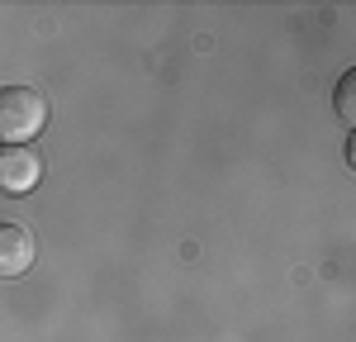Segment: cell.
<instances>
[{"instance_id": "1", "label": "cell", "mask_w": 356, "mask_h": 342, "mask_svg": "<svg viewBox=\"0 0 356 342\" xmlns=\"http://www.w3.org/2000/svg\"><path fill=\"white\" fill-rule=\"evenodd\" d=\"M48 124V100L33 86H5L0 90V138L5 147H29Z\"/></svg>"}, {"instance_id": "2", "label": "cell", "mask_w": 356, "mask_h": 342, "mask_svg": "<svg viewBox=\"0 0 356 342\" xmlns=\"http://www.w3.org/2000/svg\"><path fill=\"white\" fill-rule=\"evenodd\" d=\"M43 176V162L33 147H0V190L5 195H29Z\"/></svg>"}, {"instance_id": "3", "label": "cell", "mask_w": 356, "mask_h": 342, "mask_svg": "<svg viewBox=\"0 0 356 342\" xmlns=\"http://www.w3.org/2000/svg\"><path fill=\"white\" fill-rule=\"evenodd\" d=\"M33 233L24 224H0V276H24L33 266Z\"/></svg>"}]
</instances>
